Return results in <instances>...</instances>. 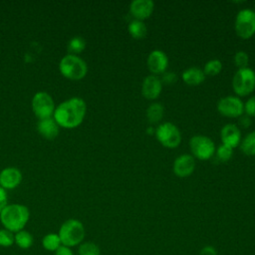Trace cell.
Instances as JSON below:
<instances>
[{
    "mask_svg": "<svg viewBox=\"0 0 255 255\" xmlns=\"http://www.w3.org/2000/svg\"><path fill=\"white\" fill-rule=\"evenodd\" d=\"M220 137L222 144L234 148L241 142V131L236 125L227 124L221 128Z\"/></svg>",
    "mask_w": 255,
    "mask_h": 255,
    "instance_id": "obj_15",
    "label": "cell"
},
{
    "mask_svg": "<svg viewBox=\"0 0 255 255\" xmlns=\"http://www.w3.org/2000/svg\"><path fill=\"white\" fill-rule=\"evenodd\" d=\"M195 169L194 157L190 154H181L173 162V172L178 177H187Z\"/></svg>",
    "mask_w": 255,
    "mask_h": 255,
    "instance_id": "obj_12",
    "label": "cell"
},
{
    "mask_svg": "<svg viewBox=\"0 0 255 255\" xmlns=\"http://www.w3.org/2000/svg\"><path fill=\"white\" fill-rule=\"evenodd\" d=\"M222 70V64L219 60L217 59H212L206 62L203 68V73L204 75L207 76H216L218 75Z\"/></svg>",
    "mask_w": 255,
    "mask_h": 255,
    "instance_id": "obj_25",
    "label": "cell"
},
{
    "mask_svg": "<svg viewBox=\"0 0 255 255\" xmlns=\"http://www.w3.org/2000/svg\"><path fill=\"white\" fill-rule=\"evenodd\" d=\"M55 255H74L72 250L70 249V247L61 245L56 251H55Z\"/></svg>",
    "mask_w": 255,
    "mask_h": 255,
    "instance_id": "obj_33",
    "label": "cell"
},
{
    "mask_svg": "<svg viewBox=\"0 0 255 255\" xmlns=\"http://www.w3.org/2000/svg\"><path fill=\"white\" fill-rule=\"evenodd\" d=\"M168 65V59L164 52L160 50H153L149 53L146 60V67L149 72L156 76L161 75L166 71Z\"/></svg>",
    "mask_w": 255,
    "mask_h": 255,
    "instance_id": "obj_11",
    "label": "cell"
},
{
    "mask_svg": "<svg viewBox=\"0 0 255 255\" xmlns=\"http://www.w3.org/2000/svg\"><path fill=\"white\" fill-rule=\"evenodd\" d=\"M85 47H86V41L84 40V38L80 36L73 37L68 43V50L72 55H77L83 52L85 50Z\"/></svg>",
    "mask_w": 255,
    "mask_h": 255,
    "instance_id": "obj_24",
    "label": "cell"
},
{
    "mask_svg": "<svg viewBox=\"0 0 255 255\" xmlns=\"http://www.w3.org/2000/svg\"><path fill=\"white\" fill-rule=\"evenodd\" d=\"M154 133L157 140L167 148L177 147L181 142V133L178 128L169 122L160 124Z\"/></svg>",
    "mask_w": 255,
    "mask_h": 255,
    "instance_id": "obj_7",
    "label": "cell"
},
{
    "mask_svg": "<svg viewBox=\"0 0 255 255\" xmlns=\"http://www.w3.org/2000/svg\"><path fill=\"white\" fill-rule=\"evenodd\" d=\"M22 181V173L16 167H6L0 172V186L6 189L17 187Z\"/></svg>",
    "mask_w": 255,
    "mask_h": 255,
    "instance_id": "obj_16",
    "label": "cell"
},
{
    "mask_svg": "<svg viewBox=\"0 0 255 255\" xmlns=\"http://www.w3.org/2000/svg\"><path fill=\"white\" fill-rule=\"evenodd\" d=\"M239 124H240V126L242 127V128H247L251 124H252V122H251V119H250V117H248L247 115L246 116H241L240 117V119H239Z\"/></svg>",
    "mask_w": 255,
    "mask_h": 255,
    "instance_id": "obj_34",
    "label": "cell"
},
{
    "mask_svg": "<svg viewBox=\"0 0 255 255\" xmlns=\"http://www.w3.org/2000/svg\"><path fill=\"white\" fill-rule=\"evenodd\" d=\"M15 243V238L13 232L7 229H0V246L10 247Z\"/></svg>",
    "mask_w": 255,
    "mask_h": 255,
    "instance_id": "obj_28",
    "label": "cell"
},
{
    "mask_svg": "<svg viewBox=\"0 0 255 255\" xmlns=\"http://www.w3.org/2000/svg\"><path fill=\"white\" fill-rule=\"evenodd\" d=\"M86 113V102L79 97H73L56 107L53 118L60 128H75L83 123Z\"/></svg>",
    "mask_w": 255,
    "mask_h": 255,
    "instance_id": "obj_1",
    "label": "cell"
},
{
    "mask_svg": "<svg viewBox=\"0 0 255 255\" xmlns=\"http://www.w3.org/2000/svg\"><path fill=\"white\" fill-rule=\"evenodd\" d=\"M15 243L22 249H28L33 245V236L26 230H20L14 234Z\"/></svg>",
    "mask_w": 255,
    "mask_h": 255,
    "instance_id": "obj_21",
    "label": "cell"
},
{
    "mask_svg": "<svg viewBox=\"0 0 255 255\" xmlns=\"http://www.w3.org/2000/svg\"><path fill=\"white\" fill-rule=\"evenodd\" d=\"M30 217V211L27 206L19 203L7 204L0 212V221L5 229L11 232L23 230Z\"/></svg>",
    "mask_w": 255,
    "mask_h": 255,
    "instance_id": "obj_2",
    "label": "cell"
},
{
    "mask_svg": "<svg viewBox=\"0 0 255 255\" xmlns=\"http://www.w3.org/2000/svg\"><path fill=\"white\" fill-rule=\"evenodd\" d=\"M248 62H249V57L246 52L239 51L234 55V64L236 67H238V69L247 68Z\"/></svg>",
    "mask_w": 255,
    "mask_h": 255,
    "instance_id": "obj_29",
    "label": "cell"
},
{
    "mask_svg": "<svg viewBox=\"0 0 255 255\" xmlns=\"http://www.w3.org/2000/svg\"><path fill=\"white\" fill-rule=\"evenodd\" d=\"M58 234L64 246L73 247L84 240L85 227L80 220L71 218L61 225Z\"/></svg>",
    "mask_w": 255,
    "mask_h": 255,
    "instance_id": "obj_4",
    "label": "cell"
},
{
    "mask_svg": "<svg viewBox=\"0 0 255 255\" xmlns=\"http://www.w3.org/2000/svg\"><path fill=\"white\" fill-rule=\"evenodd\" d=\"M181 77H182L183 82L188 86H198L205 79L203 70H201L197 67H190V68L184 70Z\"/></svg>",
    "mask_w": 255,
    "mask_h": 255,
    "instance_id": "obj_18",
    "label": "cell"
},
{
    "mask_svg": "<svg viewBox=\"0 0 255 255\" xmlns=\"http://www.w3.org/2000/svg\"><path fill=\"white\" fill-rule=\"evenodd\" d=\"M192 156L200 160H207L215 153V145L211 138L206 135H193L189 140Z\"/></svg>",
    "mask_w": 255,
    "mask_h": 255,
    "instance_id": "obj_8",
    "label": "cell"
},
{
    "mask_svg": "<svg viewBox=\"0 0 255 255\" xmlns=\"http://www.w3.org/2000/svg\"><path fill=\"white\" fill-rule=\"evenodd\" d=\"M164 115V108L159 103H152L146 109V118L150 124L158 123Z\"/></svg>",
    "mask_w": 255,
    "mask_h": 255,
    "instance_id": "obj_20",
    "label": "cell"
},
{
    "mask_svg": "<svg viewBox=\"0 0 255 255\" xmlns=\"http://www.w3.org/2000/svg\"><path fill=\"white\" fill-rule=\"evenodd\" d=\"M128 34L136 40L143 39L147 34V28L146 25L143 23V21L139 20H132L129 22L128 26Z\"/></svg>",
    "mask_w": 255,
    "mask_h": 255,
    "instance_id": "obj_19",
    "label": "cell"
},
{
    "mask_svg": "<svg viewBox=\"0 0 255 255\" xmlns=\"http://www.w3.org/2000/svg\"><path fill=\"white\" fill-rule=\"evenodd\" d=\"M37 130L41 136L46 139H54L59 134L60 127L54 120V118H47L38 120Z\"/></svg>",
    "mask_w": 255,
    "mask_h": 255,
    "instance_id": "obj_17",
    "label": "cell"
},
{
    "mask_svg": "<svg viewBox=\"0 0 255 255\" xmlns=\"http://www.w3.org/2000/svg\"><path fill=\"white\" fill-rule=\"evenodd\" d=\"M154 9V3L151 0H134L129 5V12L134 20L143 21L150 17Z\"/></svg>",
    "mask_w": 255,
    "mask_h": 255,
    "instance_id": "obj_13",
    "label": "cell"
},
{
    "mask_svg": "<svg viewBox=\"0 0 255 255\" xmlns=\"http://www.w3.org/2000/svg\"><path fill=\"white\" fill-rule=\"evenodd\" d=\"M199 255H217V252L212 246H205L201 249Z\"/></svg>",
    "mask_w": 255,
    "mask_h": 255,
    "instance_id": "obj_35",
    "label": "cell"
},
{
    "mask_svg": "<svg viewBox=\"0 0 255 255\" xmlns=\"http://www.w3.org/2000/svg\"><path fill=\"white\" fill-rule=\"evenodd\" d=\"M32 110L38 120L52 118L55 112V103L52 97L46 92H38L32 99Z\"/></svg>",
    "mask_w": 255,
    "mask_h": 255,
    "instance_id": "obj_9",
    "label": "cell"
},
{
    "mask_svg": "<svg viewBox=\"0 0 255 255\" xmlns=\"http://www.w3.org/2000/svg\"><path fill=\"white\" fill-rule=\"evenodd\" d=\"M217 111L220 115L227 118H238L243 115L244 104L242 101L233 96L221 98L217 103Z\"/></svg>",
    "mask_w": 255,
    "mask_h": 255,
    "instance_id": "obj_10",
    "label": "cell"
},
{
    "mask_svg": "<svg viewBox=\"0 0 255 255\" xmlns=\"http://www.w3.org/2000/svg\"><path fill=\"white\" fill-rule=\"evenodd\" d=\"M59 70L62 76L72 81H79L86 77L88 66L86 62L77 55L68 54L59 63Z\"/></svg>",
    "mask_w": 255,
    "mask_h": 255,
    "instance_id": "obj_3",
    "label": "cell"
},
{
    "mask_svg": "<svg viewBox=\"0 0 255 255\" xmlns=\"http://www.w3.org/2000/svg\"><path fill=\"white\" fill-rule=\"evenodd\" d=\"M240 148L246 155H255V131L248 133L241 140Z\"/></svg>",
    "mask_w": 255,
    "mask_h": 255,
    "instance_id": "obj_23",
    "label": "cell"
},
{
    "mask_svg": "<svg viewBox=\"0 0 255 255\" xmlns=\"http://www.w3.org/2000/svg\"><path fill=\"white\" fill-rule=\"evenodd\" d=\"M232 154H233V148H231L225 144L219 145V147L215 150L216 158L221 162L228 161L232 157Z\"/></svg>",
    "mask_w": 255,
    "mask_h": 255,
    "instance_id": "obj_27",
    "label": "cell"
},
{
    "mask_svg": "<svg viewBox=\"0 0 255 255\" xmlns=\"http://www.w3.org/2000/svg\"><path fill=\"white\" fill-rule=\"evenodd\" d=\"M61 244V239L57 233H48L43 237L42 240L43 247L48 251H56Z\"/></svg>",
    "mask_w": 255,
    "mask_h": 255,
    "instance_id": "obj_22",
    "label": "cell"
},
{
    "mask_svg": "<svg viewBox=\"0 0 255 255\" xmlns=\"http://www.w3.org/2000/svg\"><path fill=\"white\" fill-rule=\"evenodd\" d=\"M162 90V83L157 76H146L141 85V94L147 100H155L158 98Z\"/></svg>",
    "mask_w": 255,
    "mask_h": 255,
    "instance_id": "obj_14",
    "label": "cell"
},
{
    "mask_svg": "<svg viewBox=\"0 0 255 255\" xmlns=\"http://www.w3.org/2000/svg\"><path fill=\"white\" fill-rule=\"evenodd\" d=\"M8 204V195L7 191L0 186V212L3 210V208Z\"/></svg>",
    "mask_w": 255,
    "mask_h": 255,
    "instance_id": "obj_32",
    "label": "cell"
},
{
    "mask_svg": "<svg viewBox=\"0 0 255 255\" xmlns=\"http://www.w3.org/2000/svg\"><path fill=\"white\" fill-rule=\"evenodd\" d=\"M244 112L248 117H255V96L249 98L244 104Z\"/></svg>",
    "mask_w": 255,
    "mask_h": 255,
    "instance_id": "obj_30",
    "label": "cell"
},
{
    "mask_svg": "<svg viewBox=\"0 0 255 255\" xmlns=\"http://www.w3.org/2000/svg\"><path fill=\"white\" fill-rule=\"evenodd\" d=\"M232 88L239 97L250 95L255 89V72L250 68L238 69L232 79Z\"/></svg>",
    "mask_w": 255,
    "mask_h": 255,
    "instance_id": "obj_5",
    "label": "cell"
},
{
    "mask_svg": "<svg viewBox=\"0 0 255 255\" xmlns=\"http://www.w3.org/2000/svg\"><path fill=\"white\" fill-rule=\"evenodd\" d=\"M79 255H101L100 247L94 242H84L79 247Z\"/></svg>",
    "mask_w": 255,
    "mask_h": 255,
    "instance_id": "obj_26",
    "label": "cell"
},
{
    "mask_svg": "<svg viewBox=\"0 0 255 255\" xmlns=\"http://www.w3.org/2000/svg\"><path fill=\"white\" fill-rule=\"evenodd\" d=\"M161 83L162 84H165V85H171V84H174L177 80V76L175 73L173 72H164L163 74H161V78H159Z\"/></svg>",
    "mask_w": 255,
    "mask_h": 255,
    "instance_id": "obj_31",
    "label": "cell"
},
{
    "mask_svg": "<svg viewBox=\"0 0 255 255\" xmlns=\"http://www.w3.org/2000/svg\"><path fill=\"white\" fill-rule=\"evenodd\" d=\"M234 29L241 39H249L255 34V11L251 9H242L238 12Z\"/></svg>",
    "mask_w": 255,
    "mask_h": 255,
    "instance_id": "obj_6",
    "label": "cell"
}]
</instances>
